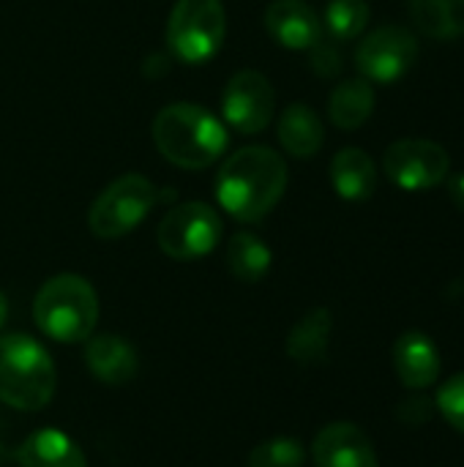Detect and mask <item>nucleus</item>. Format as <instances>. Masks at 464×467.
Masks as SVG:
<instances>
[{
  "label": "nucleus",
  "mask_w": 464,
  "mask_h": 467,
  "mask_svg": "<svg viewBox=\"0 0 464 467\" xmlns=\"http://www.w3.org/2000/svg\"><path fill=\"white\" fill-rule=\"evenodd\" d=\"M306 449L298 438H271L252 449L249 467H304Z\"/></svg>",
  "instance_id": "5701e85b"
},
{
  "label": "nucleus",
  "mask_w": 464,
  "mask_h": 467,
  "mask_svg": "<svg viewBox=\"0 0 464 467\" xmlns=\"http://www.w3.org/2000/svg\"><path fill=\"white\" fill-rule=\"evenodd\" d=\"M410 16L435 41L464 36V0H410Z\"/></svg>",
  "instance_id": "aec40b11"
},
{
  "label": "nucleus",
  "mask_w": 464,
  "mask_h": 467,
  "mask_svg": "<svg viewBox=\"0 0 464 467\" xmlns=\"http://www.w3.org/2000/svg\"><path fill=\"white\" fill-rule=\"evenodd\" d=\"M375 101L377 99H375V88L369 79H364V77L345 79L334 88V93L328 99L331 123L342 131H356L372 118Z\"/></svg>",
  "instance_id": "6ab92c4d"
},
{
  "label": "nucleus",
  "mask_w": 464,
  "mask_h": 467,
  "mask_svg": "<svg viewBox=\"0 0 464 467\" xmlns=\"http://www.w3.org/2000/svg\"><path fill=\"white\" fill-rule=\"evenodd\" d=\"M85 364L104 386H126L137 375V350L118 334L85 339Z\"/></svg>",
  "instance_id": "4468645a"
},
{
  "label": "nucleus",
  "mask_w": 464,
  "mask_h": 467,
  "mask_svg": "<svg viewBox=\"0 0 464 467\" xmlns=\"http://www.w3.org/2000/svg\"><path fill=\"white\" fill-rule=\"evenodd\" d=\"M153 142L170 164L202 170L224 153L227 129L211 109L178 101L153 118Z\"/></svg>",
  "instance_id": "f03ea898"
},
{
  "label": "nucleus",
  "mask_w": 464,
  "mask_h": 467,
  "mask_svg": "<svg viewBox=\"0 0 464 467\" xmlns=\"http://www.w3.org/2000/svg\"><path fill=\"white\" fill-rule=\"evenodd\" d=\"M5 317H8V304H5V296L0 293V328H3V323H5Z\"/></svg>",
  "instance_id": "cd10ccee"
},
{
  "label": "nucleus",
  "mask_w": 464,
  "mask_h": 467,
  "mask_svg": "<svg viewBox=\"0 0 464 467\" xmlns=\"http://www.w3.org/2000/svg\"><path fill=\"white\" fill-rule=\"evenodd\" d=\"M279 142L295 159H312L320 153L325 129L320 115L309 104H290L279 118Z\"/></svg>",
  "instance_id": "a211bd4d"
},
{
  "label": "nucleus",
  "mask_w": 464,
  "mask_h": 467,
  "mask_svg": "<svg viewBox=\"0 0 464 467\" xmlns=\"http://www.w3.org/2000/svg\"><path fill=\"white\" fill-rule=\"evenodd\" d=\"M435 408L440 410V416H443L459 435H464V372L451 375V378L438 389Z\"/></svg>",
  "instance_id": "b1692460"
},
{
  "label": "nucleus",
  "mask_w": 464,
  "mask_h": 467,
  "mask_svg": "<svg viewBox=\"0 0 464 467\" xmlns=\"http://www.w3.org/2000/svg\"><path fill=\"white\" fill-rule=\"evenodd\" d=\"M271 249L254 233H238L227 244V268L238 282L257 285L271 271Z\"/></svg>",
  "instance_id": "412c9836"
},
{
  "label": "nucleus",
  "mask_w": 464,
  "mask_h": 467,
  "mask_svg": "<svg viewBox=\"0 0 464 467\" xmlns=\"http://www.w3.org/2000/svg\"><path fill=\"white\" fill-rule=\"evenodd\" d=\"M309 52H312V68L320 77H336L342 71V52H339L336 44L320 38Z\"/></svg>",
  "instance_id": "a878e982"
},
{
  "label": "nucleus",
  "mask_w": 464,
  "mask_h": 467,
  "mask_svg": "<svg viewBox=\"0 0 464 467\" xmlns=\"http://www.w3.org/2000/svg\"><path fill=\"white\" fill-rule=\"evenodd\" d=\"M5 465V449H3V446H0V467Z\"/></svg>",
  "instance_id": "c85d7f7f"
},
{
  "label": "nucleus",
  "mask_w": 464,
  "mask_h": 467,
  "mask_svg": "<svg viewBox=\"0 0 464 467\" xmlns=\"http://www.w3.org/2000/svg\"><path fill=\"white\" fill-rule=\"evenodd\" d=\"M440 353L435 342L421 331H405L394 342V369L405 389L424 391L438 383L440 378Z\"/></svg>",
  "instance_id": "ddd939ff"
},
{
  "label": "nucleus",
  "mask_w": 464,
  "mask_h": 467,
  "mask_svg": "<svg viewBox=\"0 0 464 467\" xmlns=\"http://www.w3.org/2000/svg\"><path fill=\"white\" fill-rule=\"evenodd\" d=\"M57 389V372L52 356L27 334L0 337V402L38 413L44 410Z\"/></svg>",
  "instance_id": "7ed1b4c3"
},
{
  "label": "nucleus",
  "mask_w": 464,
  "mask_h": 467,
  "mask_svg": "<svg viewBox=\"0 0 464 467\" xmlns=\"http://www.w3.org/2000/svg\"><path fill=\"white\" fill-rule=\"evenodd\" d=\"M276 109V93L265 74L260 71H238L230 77L222 93V115L230 129L241 134H260Z\"/></svg>",
  "instance_id": "9d476101"
},
{
  "label": "nucleus",
  "mask_w": 464,
  "mask_h": 467,
  "mask_svg": "<svg viewBox=\"0 0 464 467\" xmlns=\"http://www.w3.org/2000/svg\"><path fill=\"white\" fill-rule=\"evenodd\" d=\"M432 410H435V402L429 397H424L421 391H416L413 397L402 400L399 408H397V419L407 427H424L429 419H432Z\"/></svg>",
  "instance_id": "393cba45"
},
{
  "label": "nucleus",
  "mask_w": 464,
  "mask_h": 467,
  "mask_svg": "<svg viewBox=\"0 0 464 467\" xmlns=\"http://www.w3.org/2000/svg\"><path fill=\"white\" fill-rule=\"evenodd\" d=\"M222 238V219L205 202L175 205L156 230L159 249L172 260H200L216 249Z\"/></svg>",
  "instance_id": "0eeeda50"
},
{
  "label": "nucleus",
  "mask_w": 464,
  "mask_h": 467,
  "mask_svg": "<svg viewBox=\"0 0 464 467\" xmlns=\"http://www.w3.org/2000/svg\"><path fill=\"white\" fill-rule=\"evenodd\" d=\"M386 178L405 192H424L440 186L451 172L449 150L435 140L407 137L397 140L383 153Z\"/></svg>",
  "instance_id": "6e6552de"
},
{
  "label": "nucleus",
  "mask_w": 464,
  "mask_h": 467,
  "mask_svg": "<svg viewBox=\"0 0 464 467\" xmlns=\"http://www.w3.org/2000/svg\"><path fill=\"white\" fill-rule=\"evenodd\" d=\"M446 181H449L451 202L464 213V172H457V175H451V178H446Z\"/></svg>",
  "instance_id": "bb28decb"
},
{
  "label": "nucleus",
  "mask_w": 464,
  "mask_h": 467,
  "mask_svg": "<svg viewBox=\"0 0 464 467\" xmlns=\"http://www.w3.org/2000/svg\"><path fill=\"white\" fill-rule=\"evenodd\" d=\"M222 0H178L167 22V44L183 63H205L224 44Z\"/></svg>",
  "instance_id": "423d86ee"
},
{
  "label": "nucleus",
  "mask_w": 464,
  "mask_h": 467,
  "mask_svg": "<svg viewBox=\"0 0 464 467\" xmlns=\"http://www.w3.org/2000/svg\"><path fill=\"white\" fill-rule=\"evenodd\" d=\"M418 60V38L402 25H383L372 30L356 49V66L369 82H397Z\"/></svg>",
  "instance_id": "1a4fd4ad"
},
{
  "label": "nucleus",
  "mask_w": 464,
  "mask_h": 467,
  "mask_svg": "<svg viewBox=\"0 0 464 467\" xmlns=\"http://www.w3.org/2000/svg\"><path fill=\"white\" fill-rule=\"evenodd\" d=\"M287 189L284 159L265 145L235 150L216 175V197L222 208L246 224L265 219Z\"/></svg>",
  "instance_id": "f257e3e1"
},
{
  "label": "nucleus",
  "mask_w": 464,
  "mask_h": 467,
  "mask_svg": "<svg viewBox=\"0 0 464 467\" xmlns=\"http://www.w3.org/2000/svg\"><path fill=\"white\" fill-rule=\"evenodd\" d=\"M331 183L347 202H366L377 189V167L364 148H342L331 161Z\"/></svg>",
  "instance_id": "f3484780"
},
{
  "label": "nucleus",
  "mask_w": 464,
  "mask_h": 467,
  "mask_svg": "<svg viewBox=\"0 0 464 467\" xmlns=\"http://www.w3.org/2000/svg\"><path fill=\"white\" fill-rule=\"evenodd\" d=\"M331 331H334V315L325 306L309 309L290 331L287 337V356L301 364V367H317L325 364L328 358V345H331Z\"/></svg>",
  "instance_id": "dca6fc26"
},
{
  "label": "nucleus",
  "mask_w": 464,
  "mask_h": 467,
  "mask_svg": "<svg viewBox=\"0 0 464 467\" xmlns=\"http://www.w3.org/2000/svg\"><path fill=\"white\" fill-rule=\"evenodd\" d=\"M369 3L366 0H328L323 25L334 41H353L369 25Z\"/></svg>",
  "instance_id": "4be33fe9"
},
{
  "label": "nucleus",
  "mask_w": 464,
  "mask_h": 467,
  "mask_svg": "<svg viewBox=\"0 0 464 467\" xmlns=\"http://www.w3.org/2000/svg\"><path fill=\"white\" fill-rule=\"evenodd\" d=\"M314 467H380L369 435L350 421L323 427L312 443Z\"/></svg>",
  "instance_id": "9b49d317"
},
{
  "label": "nucleus",
  "mask_w": 464,
  "mask_h": 467,
  "mask_svg": "<svg viewBox=\"0 0 464 467\" xmlns=\"http://www.w3.org/2000/svg\"><path fill=\"white\" fill-rule=\"evenodd\" d=\"M14 462L19 467H88L79 443L52 427L27 435L14 451Z\"/></svg>",
  "instance_id": "2eb2a0df"
},
{
  "label": "nucleus",
  "mask_w": 464,
  "mask_h": 467,
  "mask_svg": "<svg viewBox=\"0 0 464 467\" xmlns=\"http://www.w3.org/2000/svg\"><path fill=\"white\" fill-rule=\"evenodd\" d=\"M156 186L137 172L112 181L90 205L88 227L101 241H115L139 227L156 205Z\"/></svg>",
  "instance_id": "39448f33"
},
{
  "label": "nucleus",
  "mask_w": 464,
  "mask_h": 467,
  "mask_svg": "<svg viewBox=\"0 0 464 467\" xmlns=\"http://www.w3.org/2000/svg\"><path fill=\"white\" fill-rule=\"evenodd\" d=\"M33 320L44 337L60 345L85 342L98 323V296L88 279L57 274L38 287L33 298Z\"/></svg>",
  "instance_id": "20e7f679"
},
{
  "label": "nucleus",
  "mask_w": 464,
  "mask_h": 467,
  "mask_svg": "<svg viewBox=\"0 0 464 467\" xmlns=\"http://www.w3.org/2000/svg\"><path fill=\"white\" fill-rule=\"evenodd\" d=\"M268 33L287 49H312L323 38V22L306 0H273L265 8Z\"/></svg>",
  "instance_id": "f8f14e48"
}]
</instances>
